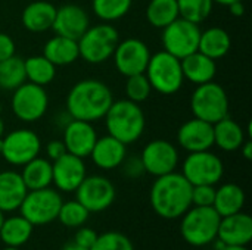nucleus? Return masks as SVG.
Returning <instances> with one entry per match:
<instances>
[{"label":"nucleus","mask_w":252,"mask_h":250,"mask_svg":"<svg viewBox=\"0 0 252 250\" xmlns=\"http://www.w3.org/2000/svg\"><path fill=\"white\" fill-rule=\"evenodd\" d=\"M214 127V144H217L224 152H236L245 141V133L242 127L226 116L219 122L213 124Z\"/></svg>","instance_id":"obj_28"},{"label":"nucleus","mask_w":252,"mask_h":250,"mask_svg":"<svg viewBox=\"0 0 252 250\" xmlns=\"http://www.w3.org/2000/svg\"><path fill=\"white\" fill-rule=\"evenodd\" d=\"M62 250H89V249H86V248H83V246L77 245L75 242H69V243H66V245L63 246V249Z\"/></svg>","instance_id":"obj_46"},{"label":"nucleus","mask_w":252,"mask_h":250,"mask_svg":"<svg viewBox=\"0 0 252 250\" xmlns=\"http://www.w3.org/2000/svg\"><path fill=\"white\" fill-rule=\"evenodd\" d=\"M244 205H245V192L241 189V186L235 183H227L216 190L213 208L217 211V214L221 218L241 212Z\"/></svg>","instance_id":"obj_27"},{"label":"nucleus","mask_w":252,"mask_h":250,"mask_svg":"<svg viewBox=\"0 0 252 250\" xmlns=\"http://www.w3.org/2000/svg\"><path fill=\"white\" fill-rule=\"evenodd\" d=\"M201 37L199 24L190 22L185 18H177L170 25L162 28V47L167 53L177 59H183L198 52Z\"/></svg>","instance_id":"obj_9"},{"label":"nucleus","mask_w":252,"mask_h":250,"mask_svg":"<svg viewBox=\"0 0 252 250\" xmlns=\"http://www.w3.org/2000/svg\"><path fill=\"white\" fill-rule=\"evenodd\" d=\"M77 200L89 212H102L108 209L115 200L114 184L102 175H90L81 181L75 190Z\"/></svg>","instance_id":"obj_14"},{"label":"nucleus","mask_w":252,"mask_h":250,"mask_svg":"<svg viewBox=\"0 0 252 250\" xmlns=\"http://www.w3.org/2000/svg\"><path fill=\"white\" fill-rule=\"evenodd\" d=\"M3 134H4V121L0 116V139L3 137Z\"/></svg>","instance_id":"obj_49"},{"label":"nucleus","mask_w":252,"mask_h":250,"mask_svg":"<svg viewBox=\"0 0 252 250\" xmlns=\"http://www.w3.org/2000/svg\"><path fill=\"white\" fill-rule=\"evenodd\" d=\"M90 27V19L87 12L77 4H63L56 9L55 21L52 29L56 35H62L78 41V38Z\"/></svg>","instance_id":"obj_17"},{"label":"nucleus","mask_w":252,"mask_h":250,"mask_svg":"<svg viewBox=\"0 0 252 250\" xmlns=\"http://www.w3.org/2000/svg\"><path fill=\"white\" fill-rule=\"evenodd\" d=\"M213 1L217 3V4H221V6H229V4H232L235 1H242V0H213Z\"/></svg>","instance_id":"obj_47"},{"label":"nucleus","mask_w":252,"mask_h":250,"mask_svg":"<svg viewBox=\"0 0 252 250\" xmlns=\"http://www.w3.org/2000/svg\"><path fill=\"white\" fill-rule=\"evenodd\" d=\"M27 192L21 174L15 171L0 172V211L12 212L19 209Z\"/></svg>","instance_id":"obj_24"},{"label":"nucleus","mask_w":252,"mask_h":250,"mask_svg":"<svg viewBox=\"0 0 252 250\" xmlns=\"http://www.w3.org/2000/svg\"><path fill=\"white\" fill-rule=\"evenodd\" d=\"M3 250H19V248H10V246H7L6 249H3Z\"/></svg>","instance_id":"obj_51"},{"label":"nucleus","mask_w":252,"mask_h":250,"mask_svg":"<svg viewBox=\"0 0 252 250\" xmlns=\"http://www.w3.org/2000/svg\"><path fill=\"white\" fill-rule=\"evenodd\" d=\"M179 16L177 0H151L146 7V19L155 28H165Z\"/></svg>","instance_id":"obj_32"},{"label":"nucleus","mask_w":252,"mask_h":250,"mask_svg":"<svg viewBox=\"0 0 252 250\" xmlns=\"http://www.w3.org/2000/svg\"><path fill=\"white\" fill-rule=\"evenodd\" d=\"M90 250H134L133 243L127 236L118 231H108L97 236Z\"/></svg>","instance_id":"obj_38"},{"label":"nucleus","mask_w":252,"mask_h":250,"mask_svg":"<svg viewBox=\"0 0 252 250\" xmlns=\"http://www.w3.org/2000/svg\"><path fill=\"white\" fill-rule=\"evenodd\" d=\"M15 41L9 34L0 32V60L9 59L10 56L15 55Z\"/></svg>","instance_id":"obj_42"},{"label":"nucleus","mask_w":252,"mask_h":250,"mask_svg":"<svg viewBox=\"0 0 252 250\" xmlns=\"http://www.w3.org/2000/svg\"><path fill=\"white\" fill-rule=\"evenodd\" d=\"M3 222H4V212L0 211V228H1V225H3Z\"/></svg>","instance_id":"obj_50"},{"label":"nucleus","mask_w":252,"mask_h":250,"mask_svg":"<svg viewBox=\"0 0 252 250\" xmlns=\"http://www.w3.org/2000/svg\"><path fill=\"white\" fill-rule=\"evenodd\" d=\"M151 91H152V87H151L145 72L127 77L126 94H127L128 100H131L134 103H142L151 96Z\"/></svg>","instance_id":"obj_37"},{"label":"nucleus","mask_w":252,"mask_h":250,"mask_svg":"<svg viewBox=\"0 0 252 250\" xmlns=\"http://www.w3.org/2000/svg\"><path fill=\"white\" fill-rule=\"evenodd\" d=\"M96 140H97V134L92 122L71 119L65 125L62 141L66 147V152L71 155H75L81 159L90 156Z\"/></svg>","instance_id":"obj_19"},{"label":"nucleus","mask_w":252,"mask_h":250,"mask_svg":"<svg viewBox=\"0 0 252 250\" xmlns=\"http://www.w3.org/2000/svg\"><path fill=\"white\" fill-rule=\"evenodd\" d=\"M97 236H99V234H97L94 230L87 228V227H83V228H80V230L77 231V234H75V237H74V242H75L77 245H80V246H83V248L90 250V248L94 245Z\"/></svg>","instance_id":"obj_40"},{"label":"nucleus","mask_w":252,"mask_h":250,"mask_svg":"<svg viewBox=\"0 0 252 250\" xmlns=\"http://www.w3.org/2000/svg\"><path fill=\"white\" fill-rule=\"evenodd\" d=\"M1 156L4 161L15 167H24L31 159L37 158L41 150L40 137L27 128L15 130L1 137Z\"/></svg>","instance_id":"obj_12"},{"label":"nucleus","mask_w":252,"mask_h":250,"mask_svg":"<svg viewBox=\"0 0 252 250\" xmlns=\"http://www.w3.org/2000/svg\"><path fill=\"white\" fill-rule=\"evenodd\" d=\"M27 190H38L52 184V162L44 158H34L24 165L21 172Z\"/></svg>","instance_id":"obj_29"},{"label":"nucleus","mask_w":252,"mask_h":250,"mask_svg":"<svg viewBox=\"0 0 252 250\" xmlns=\"http://www.w3.org/2000/svg\"><path fill=\"white\" fill-rule=\"evenodd\" d=\"M121 165L124 167V174L130 178H137L145 172V168H143L140 158H130L127 161L124 159Z\"/></svg>","instance_id":"obj_41"},{"label":"nucleus","mask_w":252,"mask_h":250,"mask_svg":"<svg viewBox=\"0 0 252 250\" xmlns=\"http://www.w3.org/2000/svg\"><path fill=\"white\" fill-rule=\"evenodd\" d=\"M86 175L84 161L68 152L52 162V183L63 193L75 192Z\"/></svg>","instance_id":"obj_16"},{"label":"nucleus","mask_w":252,"mask_h":250,"mask_svg":"<svg viewBox=\"0 0 252 250\" xmlns=\"http://www.w3.org/2000/svg\"><path fill=\"white\" fill-rule=\"evenodd\" d=\"M221 250H248L247 246H226L224 249Z\"/></svg>","instance_id":"obj_48"},{"label":"nucleus","mask_w":252,"mask_h":250,"mask_svg":"<svg viewBox=\"0 0 252 250\" xmlns=\"http://www.w3.org/2000/svg\"><path fill=\"white\" fill-rule=\"evenodd\" d=\"M131 4L133 0H92L93 13L105 22L118 21L126 16Z\"/></svg>","instance_id":"obj_34"},{"label":"nucleus","mask_w":252,"mask_h":250,"mask_svg":"<svg viewBox=\"0 0 252 250\" xmlns=\"http://www.w3.org/2000/svg\"><path fill=\"white\" fill-rule=\"evenodd\" d=\"M43 56L49 59L55 66L71 65L80 57L78 43L62 35H55L44 44Z\"/></svg>","instance_id":"obj_25"},{"label":"nucleus","mask_w":252,"mask_h":250,"mask_svg":"<svg viewBox=\"0 0 252 250\" xmlns=\"http://www.w3.org/2000/svg\"><path fill=\"white\" fill-rule=\"evenodd\" d=\"M24 65H25V77L32 84L44 87L50 84L56 77V66L43 55L30 56L24 59Z\"/></svg>","instance_id":"obj_31"},{"label":"nucleus","mask_w":252,"mask_h":250,"mask_svg":"<svg viewBox=\"0 0 252 250\" xmlns=\"http://www.w3.org/2000/svg\"><path fill=\"white\" fill-rule=\"evenodd\" d=\"M216 197V187L210 184L192 186V205L193 206H213Z\"/></svg>","instance_id":"obj_39"},{"label":"nucleus","mask_w":252,"mask_h":250,"mask_svg":"<svg viewBox=\"0 0 252 250\" xmlns=\"http://www.w3.org/2000/svg\"><path fill=\"white\" fill-rule=\"evenodd\" d=\"M145 75L152 90L164 96L177 93L185 83L180 59L174 57L165 50L151 55Z\"/></svg>","instance_id":"obj_5"},{"label":"nucleus","mask_w":252,"mask_h":250,"mask_svg":"<svg viewBox=\"0 0 252 250\" xmlns=\"http://www.w3.org/2000/svg\"><path fill=\"white\" fill-rule=\"evenodd\" d=\"M182 217L180 233L190 246L202 248L217 239L221 217L213 206H190Z\"/></svg>","instance_id":"obj_4"},{"label":"nucleus","mask_w":252,"mask_h":250,"mask_svg":"<svg viewBox=\"0 0 252 250\" xmlns=\"http://www.w3.org/2000/svg\"><path fill=\"white\" fill-rule=\"evenodd\" d=\"M182 71L185 80L201 85L214 80L217 72V63L214 59L202 55L201 52H195L183 59H180Z\"/></svg>","instance_id":"obj_23"},{"label":"nucleus","mask_w":252,"mask_h":250,"mask_svg":"<svg viewBox=\"0 0 252 250\" xmlns=\"http://www.w3.org/2000/svg\"><path fill=\"white\" fill-rule=\"evenodd\" d=\"M217 239L226 246H248L252 240V218L242 211L223 217L219 224Z\"/></svg>","instance_id":"obj_20"},{"label":"nucleus","mask_w":252,"mask_h":250,"mask_svg":"<svg viewBox=\"0 0 252 250\" xmlns=\"http://www.w3.org/2000/svg\"><path fill=\"white\" fill-rule=\"evenodd\" d=\"M66 153V147L62 140H50L46 146V155L49 161H56Z\"/></svg>","instance_id":"obj_43"},{"label":"nucleus","mask_w":252,"mask_h":250,"mask_svg":"<svg viewBox=\"0 0 252 250\" xmlns=\"http://www.w3.org/2000/svg\"><path fill=\"white\" fill-rule=\"evenodd\" d=\"M239 150H241L242 156H244L247 161H251L252 159V141L251 140H245V141H244V144L239 147Z\"/></svg>","instance_id":"obj_45"},{"label":"nucleus","mask_w":252,"mask_h":250,"mask_svg":"<svg viewBox=\"0 0 252 250\" xmlns=\"http://www.w3.org/2000/svg\"><path fill=\"white\" fill-rule=\"evenodd\" d=\"M90 212L78 200H69V202L62 203L59 214H58V220L63 225L75 228V227L83 225L87 221Z\"/></svg>","instance_id":"obj_36"},{"label":"nucleus","mask_w":252,"mask_h":250,"mask_svg":"<svg viewBox=\"0 0 252 250\" xmlns=\"http://www.w3.org/2000/svg\"><path fill=\"white\" fill-rule=\"evenodd\" d=\"M27 81L24 59L13 55L9 59L0 60V88L13 91Z\"/></svg>","instance_id":"obj_33"},{"label":"nucleus","mask_w":252,"mask_h":250,"mask_svg":"<svg viewBox=\"0 0 252 250\" xmlns=\"http://www.w3.org/2000/svg\"><path fill=\"white\" fill-rule=\"evenodd\" d=\"M103 119L108 134L126 146L137 141L146 127L143 109L139 106V103H134L128 99L112 102Z\"/></svg>","instance_id":"obj_3"},{"label":"nucleus","mask_w":252,"mask_h":250,"mask_svg":"<svg viewBox=\"0 0 252 250\" xmlns=\"http://www.w3.org/2000/svg\"><path fill=\"white\" fill-rule=\"evenodd\" d=\"M145 172L161 177L176 171L179 164V152L176 146L167 140H152L149 141L140 155Z\"/></svg>","instance_id":"obj_15"},{"label":"nucleus","mask_w":252,"mask_h":250,"mask_svg":"<svg viewBox=\"0 0 252 250\" xmlns=\"http://www.w3.org/2000/svg\"><path fill=\"white\" fill-rule=\"evenodd\" d=\"M151 206L165 220L180 218L192 206V184L179 172L157 177L151 189Z\"/></svg>","instance_id":"obj_2"},{"label":"nucleus","mask_w":252,"mask_h":250,"mask_svg":"<svg viewBox=\"0 0 252 250\" xmlns=\"http://www.w3.org/2000/svg\"><path fill=\"white\" fill-rule=\"evenodd\" d=\"M180 18H185L190 22L201 24L204 22L214 6L213 0H177Z\"/></svg>","instance_id":"obj_35"},{"label":"nucleus","mask_w":252,"mask_h":250,"mask_svg":"<svg viewBox=\"0 0 252 250\" xmlns=\"http://www.w3.org/2000/svg\"><path fill=\"white\" fill-rule=\"evenodd\" d=\"M114 102L111 88L99 80H83L66 96V111L72 119L96 122L105 116Z\"/></svg>","instance_id":"obj_1"},{"label":"nucleus","mask_w":252,"mask_h":250,"mask_svg":"<svg viewBox=\"0 0 252 250\" xmlns=\"http://www.w3.org/2000/svg\"><path fill=\"white\" fill-rule=\"evenodd\" d=\"M126 155H127L126 144L108 134L100 139L97 137L92 149L90 158L93 164L100 169H115L121 167L123 161L126 159Z\"/></svg>","instance_id":"obj_21"},{"label":"nucleus","mask_w":252,"mask_h":250,"mask_svg":"<svg viewBox=\"0 0 252 250\" xmlns=\"http://www.w3.org/2000/svg\"><path fill=\"white\" fill-rule=\"evenodd\" d=\"M227 7H229L230 13H232L233 16H236V18H241V16H244V13H245V6H244L242 1H235V3H232V4H229Z\"/></svg>","instance_id":"obj_44"},{"label":"nucleus","mask_w":252,"mask_h":250,"mask_svg":"<svg viewBox=\"0 0 252 250\" xmlns=\"http://www.w3.org/2000/svg\"><path fill=\"white\" fill-rule=\"evenodd\" d=\"M62 203L61 194L50 187L28 190L19 211L21 215L32 225H46L58 220Z\"/></svg>","instance_id":"obj_8"},{"label":"nucleus","mask_w":252,"mask_h":250,"mask_svg":"<svg viewBox=\"0 0 252 250\" xmlns=\"http://www.w3.org/2000/svg\"><path fill=\"white\" fill-rule=\"evenodd\" d=\"M32 224L28 222L22 215L4 218V222L0 228V239L6 246L21 248L28 242L32 234Z\"/></svg>","instance_id":"obj_30"},{"label":"nucleus","mask_w":252,"mask_h":250,"mask_svg":"<svg viewBox=\"0 0 252 250\" xmlns=\"http://www.w3.org/2000/svg\"><path fill=\"white\" fill-rule=\"evenodd\" d=\"M182 174L192 186H216L224 174V165L221 159L210 150L192 152L183 162Z\"/></svg>","instance_id":"obj_11"},{"label":"nucleus","mask_w":252,"mask_h":250,"mask_svg":"<svg viewBox=\"0 0 252 250\" xmlns=\"http://www.w3.org/2000/svg\"><path fill=\"white\" fill-rule=\"evenodd\" d=\"M112 57L117 71L124 77H130L146 71L151 52L145 41L139 38H126L117 44Z\"/></svg>","instance_id":"obj_13"},{"label":"nucleus","mask_w":252,"mask_h":250,"mask_svg":"<svg viewBox=\"0 0 252 250\" xmlns=\"http://www.w3.org/2000/svg\"><path fill=\"white\" fill-rule=\"evenodd\" d=\"M77 43L80 57L93 65L103 63L112 56L120 43V34L111 24H99L89 27Z\"/></svg>","instance_id":"obj_6"},{"label":"nucleus","mask_w":252,"mask_h":250,"mask_svg":"<svg viewBox=\"0 0 252 250\" xmlns=\"http://www.w3.org/2000/svg\"><path fill=\"white\" fill-rule=\"evenodd\" d=\"M232 46V40L229 32L220 27H211L205 31H201L198 52L202 55L217 60L224 57Z\"/></svg>","instance_id":"obj_26"},{"label":"nucleus","mask_w":252,"mask_h":250,"mask_svg":"<svg viewBox=\"0 0 252 250\" xmlns=\"http://www.w3.org/2000/svg\"><path fill=\"white\" fill-rule=\"evenodd\" d=\"M56 7L46 0H35L27 4L21 15V22L31 32H44L52 29Z\"/></svg>","instance_id":"obj_22"},{"label":"nucleus","mask_w":252,"mask_h":250,"mask_svg":"<svg viewBox=\"0 0 252 250\" xmlns=\"http://www.w3.org/2000/svg\"><path fill=\"white\" fill-rule=\"evenodd\" d=\"M10 108L18 119L24 122H35L44 116L49 108V97L44 87L25 81L13 90Z\"/></svg>","instance_id":"obj_10"},{"label":"nucleus","mask_w":252,"mask_h":250,"mask_svg":"<svg viewBox=\"0 0 252 250\" xmlns=\"http://www.w3.org/2000/svg\"><path fill=\"white\" fill-rule=\"evenodd\" d=\"M177 143L189 153L210 150L214 146V127L198 118L189 119L179 128Z\"/></svg>","instance_id":"obj_18"},{"label":"nucleus","mask_w":252,"mask_h":250,"mask_svg":"<svg viewBox=\"0 0 252 250\" xmlns=\"http://www.w3.org/2000/svg\"><path fill=\"white\" fill-rule=\"evenodd\" d=\"M190 109L198 119L210 124L219 122L229 116V97L226 90L214 81L196 85L190 97Z\"/></svg>","instance_id":"obj_7"}]
</instances>
